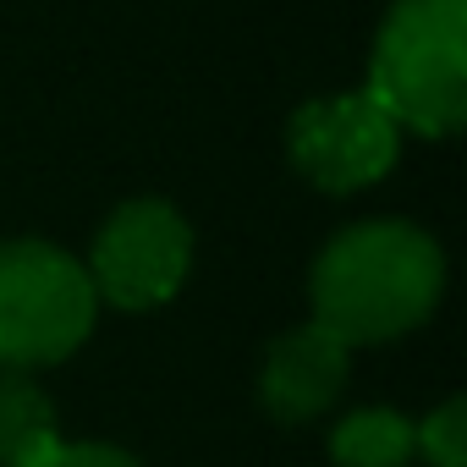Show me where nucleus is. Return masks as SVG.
Masks as SVG:
<instances>
[{"label":"nucleus","instance_id":"obj_1","mask_svg":"<svg viewBox=\"0 0 467 467\" xmlns=\"http://www.w3.org/2000/svg\"><path fill=\"white\" fill-rule=\"evenodd\" d=\"M440 292H445V259L429 231L407 220L347 225L341 237H330L308 281L314 319L336 330L347 347L407 336L434 314Z\"/></svg>","mask_w":467,"mask_h":467},{"label":"nucleus","instance_id":"obj_2","mask_svg":"<svg viewBox=\"0 0 467 467\" xmlns=\"http://www.w3.org/2000/svg\"><path fill=\"white\" fill-rule=\"evenodd\" d=\"M363 94L396 127L451 138L467 121V0H396Z\"/></svg>","mask_w":467,"mask_h":467},{"label":"nucleus","instance_id":"obj_3","mask_svg":"<svg viewBox=\"0 0 467 467\" xmlns=\"http://www.w3.org/2000/svg\"><path fill=\"white\" fill-rule=\"evenodd\" d=\"M99 297L88 270L50 243L0 248V368H45L72 358L94 330Z\"/></svg>","mask_w":467,"mask_h":467},{"label":"nucleus","instance_id":"obj_4","mask_svg":"<svg viewBox=\"0 0 467 467\" xmlns=\"http://www.w3.org/2000/svg\"><path fill=\"white\" fill-rule=\"evenodd\" d=\"M187 265H192L187 220L160 198H138V203H121L94 237L88 286L94 297L127 314H143L176 297V286L187 281Z\"/></svg>","mask_w":467,"mask_h":467},{"label":"nucleus","instance_id":"obj_5","mask_svg":"<svg viewBox=\"0 0 467 467\" xmlns=\"http://www.w3.org/2000/svg\"><path fill=\"white\" fill-rule=\"evenodd\" d=\"M286 149H292V165L314 187L358 192L396 165L401 127L368 94H330V99H308L292 116Z\"/></svg>","mask_w":467,"mask_h":467},{"label":"nucleus","instance_id":"obj_6","mask_svg":"<svg viewBox=\"0 0 467 467\" xmlns=\"http://www.w3.org/2000/svg\"><path fill=\"white\" fill-rule=\"evenodd\" d=\"M347 341L336 330H325L319 319L303 325V330H286L270 358H265V379H259V396L265 407L281 418V423H308L319 418L341 385H347Z\"/></svg>","mask_w":467,"mask_h":467},{"label":"nucleus","instance_id":"obj_7","mask_svg":"<svg viewBox=\"0 0 467 467\" xmlns=\"http://www.w3.org/2000/svg\"><path fill=\"white\" fill-rule=\"evenodd\" d=\"M61 451L50 396L23 374L0 368V467H45Z\"/></svg>","mask_w":467,"mask_h":467},{"label":"nucleus","instance_id":"obj_8","mask_svg":"<svg viewBox=\"0 0 467 467\" xmlns=\"http://www.w3.org/2000/svg\"><path fill=\"white\" fill-rule=\"evenodd\" d=\"M418 451V423L390 407H363L336 423L330 456L336 467H407Z\"/></svg>","mask_w":467,"mask_h":467},{"label":"nucleus","instance_id":"obj_9","mask_svg":"<svg viewBox=\"0 0 467 467\" xmlns=\"http://www.w3.org/2000/svg\"><path fill=\"white\" fill-rule=\"evenodd\" d=\"M418 451L429 456V467H467V401L462 396L423 418Z\"/></svg>","mask_w":467,"mask_h":467},{"label":"nucleus","instance_id":"obj_10","mask_svg":"<svg viewBox=\"0 0 467 467\" xmlns=\"http://www.w3.org/2000/svg\"><path fill=\"white\" fill-rule=\"evenodd\" d=\"M45 467H138V462L116 445H61Z\"/></svg>","mask_w":467,"mask_h":467}]
</instances>
